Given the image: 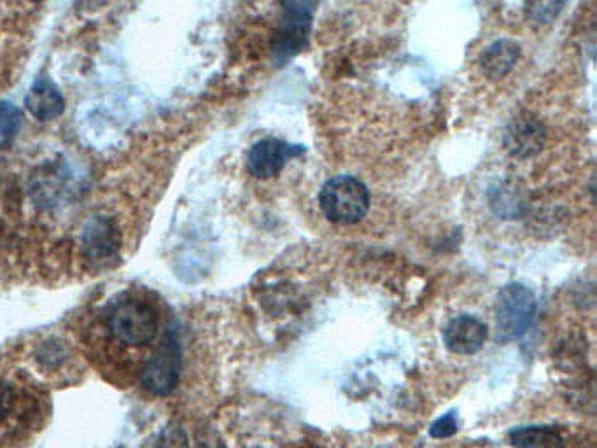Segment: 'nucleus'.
I'll use <instances>...</instances> for the list:
<instances>
[{
  "label": "nucleus",
  "mask_w": 597,
  "mask_h": 448,
  "mask_svg": "<svg viewBox=\"0 0 597 448\" xmlns=\"http://www.w3.org/2000/svg\"><path fill=\"white\" fill-rule=\"evenodd\" d=\"M562 7H564V4H554V2H550V4H533V6H529V11H531V18H534V20L548 21L555 18Z\"/></svg>",
  "instance_id": "dca6fc26"
},
{
  "label": "nucleus",
  "mask_w": 597,
  "mask_h": 448,
  "mask_svg": "<svg viewBox=\"0 0 597 448\" xmlns=\"http://www.w3.org/2000/svg\"><path fill=\"white\" fill-rule=\"evenodd\" d=\"M50 389L22 364L0 366V448H22L50 419Z\"/></svg>",
  "instance_id": "f03ea898"
},
{
  "label": "nucleus",
  "mask_w": 597,
  "mask_h": 448,
  "mask_svg": "<svg viewBox=\"0 0 597 448\" xmlns=\"http://www.w3.org/2000/svg\"><path fill=\"white\" fill-rule=\"evenodd\" d=\"M305 153V147L289 144L286 140L267 137L247 151L246 165L249 174L256 179H272L282 172L288 161Z\"/></svg>",
  "instance_id": "1a4fd4ad"
},
{
  "label": "nucleus",
  "mask_w": 597,
  "mask_h": 448,
  "mask_svg": "<svg viewBox=\"0 0 597 448\" xmlns=\"http://www.w3.org/2000/svg\"><path fill=\"white\" fill-rule=\"evenodd\" d=\"M41 6L0 4V91L15 81L29 58Z\"/></svg>",
  "instance_id": "7ed1b4c3"
},
{
  "label": "nucleus",
  "mask_w": 597,
  "mask_h": 448,
  "mask_svg": "<svg viewBox=\"0 0 597 448\" xmlns=\"http://www.w3.org/2000/svg\"><path fill=\"white\" fill-rule=\"evenodd\" d=\"M181 347L177 342L174 331H170L165 338L160 350L156 352L153 361L142 375L139 387L142 391L153 394V396H167L176 389L179 377H181Z\"/></svg>",
  "instance_id": "6e6552de"
},
{
  "label": "nucleus",
  "mask_w": 597,
  "mask_h": 448,
  "mask_svg": "<svg viewBox=\"0 0 597 448\" xmlns=\"http://www.w3.org/2000/svg\"><path fill=\"white\" fill-rule=\"evenodd\" d=\"M284 18L281 27L275 34L274 41V63L275 65H286L291 62L309 41L310 27H312V16L316 4L314 2H286L282 4Z\"/></svg>",
  "instance_id": "423d86ee"
},
{
  "label": "nucleus",
  "mask_w": 597,
  "mask_h": 448,
  "mask_svg": "<svg viewBox=\"0 0 597 448\" xmlns=\"http://www.w3.org/2000/svg\"><path fill=\"white\" fill-rule=\"evenodd\" d=\"M536 296L522 284H508L498 298V335L503 340H515L533 326Z\"/></svg>",
  "instance_id": "0eeeda50"
},
{
  "label": "nucleus",
  "mask_w": 597,
  "mask_h": 448,
  "mask_svg": "<svg viewBox=\"0 0 597 448\" xmlns=\"http://www.w3.org/2000/svg\"><path fill=\"white\" fill-rule=\"evenodd\" d=\"M64 98L50 81H37L27 95V109L39 121H51L64 111Z\"/></svg>",
  "instance_id": "ddd939ff"
},
{
  "label": "nucleus",
  "mask_w": 597,
  "mask_h": 448,
  "mask_svg": "<svg viewBox=\"0 0 597 448\" xmlns=\"http://www.w3.org/2000/svg\"><path fill=\"white\" fill-rule=\"evenodd\" d=\"M510 441L515 448H564L561 434L547 426L515 429L510 436Z\"/></svg>",
  "instance_id": "4468645a"
},
{
  "label": "nucleus",
  "mask_w": 597,
  "mask_h": 448,
  "mask_svg": "<svg viewBox=\"0 0 597 448\" xmlns=\"http://www.w3.org/2000/svg\"><path fill=\"white\" fill-rule=\"evenodd\" d=\"M487 326L475 315H457L443 329V343L447 350L459 356H471L484 347Z\"/></svg>",
  "instance_id": "9d476101"
},
{
  "label": "nucleus",
  "mask_w": 597,
  "mask_h": 448,
  "mask_svg": "<svg viewBox=\"0 0 597 448\" xmlns=\"http://www.w3.org/2000/svg\"><path fill=\"white\" fill-rule=\"evenodd\" d=\"M519 56V44L508 41V39H501V41L492 42L485 48L484 53L480 56V67L484 69L485 76L499 79L513 69Z\"/></svg>",
  "instance_id": "f8f14e48"
},
{
  "label": "nucleus",
  "mask_w": 597,
  "mask_h": 448,
  "mask_svg": "<svg viewBox=\"0 0 597 448\" xmlns=\"http://www.w3.org/2000/svg\"><path fill=\"white\" fill-rule=\"evenodd\" d=\"M372 195L363 182L352 175H337L324 182L319 207L324 217L335 224H356L368 214Z\"/></svg>",
  "instance_id": "39448f33"
},
{
  "label": "nucleus",
  "mask_w": 597,
  "mask_h": 448,
  "mask_svg": "<svg viewBox=\"0 0 597 448\" xmlns=\"http://www.w3.org/2000/svg\"><path fill=\"white\" fill-rule=\"evenodd\" d=\"M74 342L100 377L120 387H139L142 375L169 336L170 315L162 296L128 286L104 294L78 315Z\"/></svg>",
  "instance_id": "f257e3e1"
},
{
  "label": "nucleus",
  "mask_w": 597,
  "mask_h": 448,
  "mask_svg": "<svg viewBox=\"0 0 597 448\" xmlns=\"http://www.w3.org/2000/svg\"><path fill=\"white\" fill-rule=\"evenodd\" d=\"M456 431V412H450L436 420L435 424L429 429V434H431L433 438H447V436H452Z\"/></svg>",
  "instance_id": "2eb2a0df"
},
{
  "label": "nucleus",
  "mask_w": 597,
  "mask_h": 448,
  "mask_svg": "<svg viewBox=\"0 0 597 448\" xmlns=\"http://www.w3.org/2000/svg\"><path fill=\"white\" fill-rule=\"evenodd\" d=\"M25 359L30 364H22L23 368L48 389L72 384L86 364L72 336L51 335L34 340Z\"/></svg>",
  "instance_id": "20e7f679"
},
{
  "label": "nucleus",
  "mask_w": 597,
  "mask_h": 448,
  "mask_svg": "<svg viewBox=\"0 0 597 448\" xmlns=\"http://www.w3.org/2000/svg\"><path fill=\"white\" fill-rule=\"evenodd\" d=\"M543 140H545V128L533 116H519L506 128V149L517 158H529L540 153Z\"/></svg>",
  "instance_id": "9b49d317"
}]
</instances>
